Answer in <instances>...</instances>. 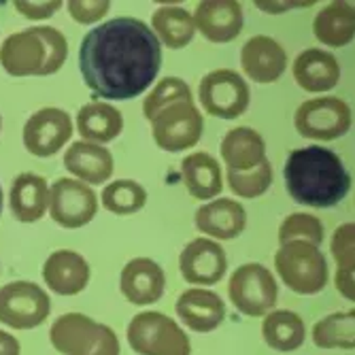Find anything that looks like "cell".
I'll return each instance as SVG.
<instances>
[{
	"mask_svg": "<svg viewBox=\"0 0 355 355\" xmlns=\"http://www.w3.org/2000/svg\"><path fill=\"white\" fill-rule=\"evenodd\" d=\"M272 185V164L262 162L257 168L247 173H230L228 171V187L241 198H257L266 193Z\"/></svg>",
	"mask_w": 355,
	"mask_h": 355,
	"instance_id": "35",
	"label": "cell"
},
{
	"mask_svg": "<svg viewBox=\"0 0 355 355\" xmlns=\"http://www.w3.org/2000/svg\"><path fill=\"white\" fill-rule=\"evenodd\" d=\"M313 35L319 43L340 49L355 37V7L351 3H330L313 19Z\"/></svg>",
	"mask_w": 355,
	"mask_h": 355,
	"instance_id": "25",
	"label": "cell"
},
{
	"mask_svg": "<svg viewBox=\"0 0 355 355\" xmlns=\"http://www.w3.org/2000/svg\"><path fill=\"white\" fill-rule=\"evenodd\" d=\"M43 279L51 292L60 296H75L83 292L89 283V266L81 253L60 249L45 260Z\"/></svg>",
	"mask_w": 355,
	"mask_h": 355,
	"instance_id": "18",
	"label": "cell"
},
{
	"mask_svg": "<svg viewBox=\"0 0 355 355\" xmlns=\"http://www.w3.org/2000/svg\"><path fill=\"white\" fill-rule=\"evenodd\" d=\"M296 83L311 92H328L340 81V64L334 53L324 49H304L292 67Z\"/></svg>",
	"mask_w": 355,
	"mask_h": 355,
	"instance_id": "23",
	"label": "cell"
},
{
	"mask_svg": "<svg viewBox=\"0 0 355 355\" xmlns=\"http://www.w3.org/2000/svg\"><path fill=\"white\" fill-rule=\"evenodd\" d=\"M351 109L334 96L304 101L294 115V125L300 137L313 141H334L351 130Z\"/></svg>",
	"mask_w": 355,
	"mask_h": 355,
	"instance_id": "10",
	"label": "cell"
},
{
	"mask_svg": "<svg viewBox=\"0 0 355 355\" xmlns=\"http://www.w3.org/2000/svg\"><path fill=\"white\" fill-rule=\"evenodd\" d=\"M64 166L77 177V181L89 185L107 183L115 171L111 151L87 141H77L69 147V151L64 153Z\"/></svg>",
	"mask_w": 355,
	"mask_h": 355,
	"instance_id": "21",
	"label": "cell"
},
{
	"mask_svg": "<svg viewBox=\"0 0 355 355\" xmlns=\"http://www.w3.org/2000/svg\"><path fill=\"white\" fill-rule=\"evenodd\" d=\"M128 343L139 355H189L187 334L175 319L157 311H145L132 317L125 330Z\"/></svg>",
	"mask_w": 355,
	"mask_h": 355,
	"instance_id": "6",
	"label": "cell"
},
{
	"mask_svg": "<svg viewBox=\"0 0 355 355\" xmlns=\"http://www.w3.org/2000/svg\"><path fill=\"white\" fill-rule=\"evenodd\" d=\"M205 130V119L193 101H181L159 111L151 119L153 141L168 153L187 151L196 145Z\"/></svg>",
	"mask_w": 355,
	"mask_h": 355,
	"instance_id": "8",
	"label": "cell"
},
{
	"mask_svg": "<svg viewBox=\"0 0 355 355\" xmlns=\"http://www.w3.org/2000/svg\"><path fill=\"white\" fill-rule=\"evenodd\" d=\"M262 336L275 351L289 353L304 345V321L294 311H272L262 321Z\"/></svg>",
	"mask_w": 355,
	"mask_h": 355,
	"instance_id": "29",
	"label": "cell"
},
{
	"mask_svg": "<svg viewBox=\"0 0 355 355\" xmlns=\"http://www.w3.org/2000/svg\"><path fill=\"white\" fill-rule=\"evenodd\" d=\"M175 311L189 330L200 334L213 332L225 319L223 300L215 292H211V289H200V287L183 292L175 304Z\"/></svg>",
	"mask_w": 355,
	"mask_h": 355,
	"instance_id": "19",
	"label": "cell"
},
{
	"mask_svg": "<svg viewBox=\"0 0 355 355\" xmlns=\"http://www.w3.org/2000/svg\"><path fill=\"white\" fill-rule=\"evenodd\" d=\"M0 128H3V117H0Z\"/></svg>",
	"mask_w": 355,
	"mask_h": 355,
	"instance_id": "41",
	"label": "cell"
},
{
	"mask_svg": "<svg viewBox=\"0 0 355 355\" xmlns=\"http://www.w3.org/2000/svg\"><path fill=\"white\" fill-rule=\"evenodd\" d=\"M353 311L332 313L317 321L313 328V343L319 349H353L355 332H353Z\"/></svg>",
	"mask_w": 355,
	"mask_h": 355,
	"instance_id": "31",
	"label": "cell"
},
{
	"mask_svg": "<svg viewBox=\"0 0 355 355\" xmlns=\"http://www.w3.org/2000/svg\"><path fill=\"white\" fill-rule=\"evenodd\" d=\"M103 207L115 215H132L147 205V191L139 181L117 179L103 189Z\"/></svg>",
	"mask_w": 355,
	"mask_h": 355,
	"instance_id": "32",
	"label": "cell"
},
{
	"mask_svg": "<svg viewBox=\"0 0 355 355\" xmlns=\"http://www.w3.org/2000/svg\"><path fill=\"white\" fill-rule=\"evenodd\" d=\"M228 296L239 313L247 317H264L277 304L279 287L266 266L249 262L232 272Z\"/></svg>",
	"mask_w": 355,
	"mask_h": 355,
	"instance_id": "7",
	"label": "cell"
},
{
	"mask_svg": "<svg viewBox=\"0 0 355 355\" xmlns=\"http://www.w3.org/2000/svg\"><path fill=\"white\" fill-rule=\"evenodd\" d=\"M162 43L137 17H115L96 26L79 45V71L94 96L132 101L157 77Z\"/></svg>",
	"mask_w": 355,
	"mask_h": 355,
	"instance_id": "1",
	"label": "cell"
},
{
	"mask_svg": "<svg viewBox=\"0 0 355 355\" xmlns=\"http://www.w3.org/2000/svg\"><path fill=\"white\" fill-rule=\"evenodd\" d=\"M49 213L62 228L77 230L96 217L98 198L87 183L62 177L49 189Z\"/></svg>",
	"mask_w": 355,
	"mask_h": 355,
	"instance_id": "12",
	"label": "cell"
},
{
	"mask_svg": "<svg viewBox=\"0 0 355 355\" xmlns=\"http://www.w3.org/2000/svg\"><path fill=\"white\" fill-rule=\"evenodd\" d=\"M67 7H69V13L75 21L96 24L109 13L111 3H107V0H73V3H69Z\"/></svg>",
	"mask_w": 355,
	"mask_h": 355,
	"instance_id": "36",
	"label": "cell"
},
{
	"mask_svg": "<svg viewBox=\"0 0 355 355\" xmlns=\"http://www.w3.org/2000/svg\"><path fill=\"white\" fill-rule=\"evenodd\" d=\"M241 67L255 83H275L287 69V53L272 37L257 35L243 45Z\"/></svg>",
	"mask_w": 355,
	"mask_h": 355,
	"instance_id": "17",
	"label": "cell"
},
{
	"mask_svg": "<svg viewBox=\"0 0 355 355\" xmlns=\"http://www.w3.org/2000/svg\"><path fill=\"white\" fill-rule=\"evenodd\" d=\"M0 213H3V187H0Z\"/></svg>",
	"mask_w": 355,
	"mask_h": 355,
	"instance_id": "40",
	"label": "cell"
},
{
	"mask_svg": "<svg viewBox=\"0 0 355 355\" xmlns=\"http://www.w3.org/2000/svg\"><path fill=\"white\" fill-rule=\"evenodd\" d=\"M198 98L205 111L219 119H236L249 109L251 92L247 81L230 69H217L202 77Z\"/></svg>",
	"mask_w": 355,
	"mask_h": 355,
	"instance_id": "11",
	"label": "cell"
},
{
	"mask_svg": "<svg viewBox=\"0 0 355 355\" xmlns=\"http://www.w3.org/2000/svg\"><path fill=\"white\" fill-rule=\"evenodd\" d=\"M353 247H355V223H343L340 228H336L334 232V239L330 243V249H332V255L336 260V287L338 292L347 298V300H355V283H353V268H355V262H353Z\"/></svg>",
	"mask_w": 355,
	"mask_h": 355,
	"instance_id": "30",
	"label": "cell"
},
{
	"mask_svg": "<svg viewBox=\"0 0 355 355\" xmlns=\"http://www.w3.org/2000/svg\"><path fill=\"white\" fill-rule=\"evenodd\" d=\"M196 228L207 236L232 241L247 228V211L232 198H217L196 211Z\"/></svg>",
	"mask_w": 355,
	"mask_h": 355,
	"instance_id": "20",
	"label": "cell"
},
{
	"mask_svg": "<svg viewBox=\"0 0 355 355\" xmlns=\"http://www.w3.org/2000/svg\"><path fill=\"white\" fill-rule=\"evenodd\" d=\"M179 270L191 285H215L228 270V257L211 239H193L179 255Z\"/></svg>",
	"mask_w": 355,
	"mask_h": 355,
	"instance_id": "14",
	"label": "cell"
},
{
	"mask_svg": "<svg viewBox=\"0 0 355 355\" xmlns=\"http://www.w3.org/2000/svg\"><path fill=\"white\" fill-rule=\"evenodd\" d=\"M11 213L21 223L39 221L49 207V187L41 175L21 173L15 177L9 193Z\"/></svg>",
	"mask_w": 355,
	"mask_h": 355,
	"instance_id": "24",
	"label": "cell"
},
{
	"mask_svg": "<svg viewBox=\"0 0 355 355\" xmlns=\"http://www.w3.org/2000/svg\"><path fill=\"white\" fill-rule=\"evenodd\" d=\"M15 9L28 19H47L58 9H62V3L58 0H28V3H15Z\"/></svg>",
	"mask_w": 355,
	"mask_h": 355,
	"instance_id": "37",
	"label": "cell"
},
{
	"mask_svg": "<svg viewBox=\"0 0 355 355\" xmlns=\"http://www.w3.org/2000/svg\"><path fill=\"white\" fill-rule=\"evenodd\" d=\"M151 30L159 43H164L168 49H183L191 43L196 35V26L189 11L166 5L153 11L151 15Z\"/></svg>",
	"mask_w": 355,
	"mask_h": 355,
	"instance_id": "28",
	"label": "cell"
},
{
	"mask_svg": "<svg viewBox=\"0 0 355 355\" xmlns=\"http://www.w3.org/2000/svg\"><path fill=\"white\" fill-rule=\"evenodd\" d=\"M221 157L230 173H247L266 162V143L262 135L249 125L234 128L221 141Z\"/></svg>",
	"mask_w": 355,
	"mask_h": 355,
	"instance_id": "22",
	"label": "cell"
},
{
	"mask_svg": "<svg viewBox=\"0 0 355 355\" xmlns=\"http://www.w3.org/2000/svg\"><path fill=\"white\" fill-rule=\"evenodd\" d=\"M67 58L69 41L51 26H35L13 32L0 47V67L11 77L55 75Z\"/></svg>",
	"mask_w": 355,
	"mask_h": 355,
	"instance_id": "3",
	"label": "cell"
},
{
	"mask_svg": "<svg viewBox=\"0 0 355 355\" xmlns=\"http://www.w3.org/2000/svg\"><path fill=\"white\" fill-rule=\"evenodd\" d=\"M191 17L196 30L211 43H230L243 30V7L236 0H205Z\"/></svg>",
	"mask_w": 355,
	"mask_h": 355,
	"instance_id": "16",
	"label": "cell"
},
{
	"mask_svg": "<svg viewBox=\"0 0 355 355\" xmlns=\"http://www.w3.org/2000/svg\"><path fill=\"white\" fill-rule=\"evenodd\" d=\"M51 300L43 287L30 281H13L0 287V321L15 330H32L45 324Z\"/></svg>",
	"mask_w": 355,
	"mask_h": 355,
	"instance_id": "9",
	"label": "cell"
},
{
	"mask_svg": "<svg viewBox=\"0 0 355 355\" xmlns=\"http://www.w3.org/2000/svg\"><path fill=\"white\" fill-rule=\"evenodd\" d=\"M53 349L62 355H119L115 332L83 313L60 315L49 330Z\"/></svg>",
	"mask_w": 355,
	"mask_h": 355,
	"instance_id": "4",
	"label": "cell"
},
{
	"mask_svg": "<svg viewBox=\"0 0 355 355\" xmlns=\"http://www.w3.org/2000/svg\"><path fill=\"white\" fill-rule=\"evenodd\" d=\"M19 343L9 332L0 330V355H19Z\"/></svg>",
	"mask_w": 355,
	"mask_h": 355,
	"instance_id": "38",
	"label": "cell"
},
{
	"mask_svg": "<svg viewBox=\"0 0 355 355\" xmlns=\"http://www.w3.org/2000/svg\"><path fill=\"white\" fill-rule=\"evenodd\" d=\"M77 130L87 143H111L123 130L121 111L109 103H87L77 113Z\"/></svg>",
	"mask_w": 355,
	"mask_h": 355,
	"instance_id": "27",
	"label": "cell"
},
{
	"mask_svg": "<svg viewBox=\"0 0 355 355\" xmlns=\"http://www.w3.org/2000/svg\"><path fill=\"white\" fill-rule=\"evenodd\" d=\"M181 101H191L189 85L179 77H164L143 101V115L151 121L162 109Z\"/></svg>",
	"mask_w": 355,
	"mask_h": 355,
	"instance_id": "33",
	"label": "cell"
},
{
	"mask_svg": "<svg viewBox=\"0 0 355 355\" xmlns=\"http://www.w3.org/2000/svg\"><path fill=\"white\" fill-rule=\"evenodd\" d=\"M181 173H183V183L189 191V196L196 200H213L223 189L219 162L205 151L189 153L183 159Z\"/></svg>",
	"mask_w": 355,
	"mask_h": 355,
	"instance_id": "26",
	"label": "cell"
},
{
	"mask_svg": "<svg viewBox=\"0 0 355 355\" xmlns=\"http://www.w3.org/2000/svg\"><path fill=\"white\" fill-rule=\"evenodd\" d=\"M313 3H255L257 9L262 11H268V13H279V11H285V9H294V7H311Z\"/></svg>",
	"mask_w": 355,
	"mask_h": 355,
	"instance_id": "39",
	"label": "cell"
},
{
	"mask_svg": "<svg viewBox=\"0 0 355 355\" xmlns=\"http://www.w3.org/2000/svg\"><path fill=\"white\" fill-rule=\"evenodd\" d=\"M73 137V121L67 111L45 107L32 113L24 123V147L37 157L55 155Z\"/></svg>",
	"mask_w": 355,
	"mask_h": 355,
	"instance_id": "13",
	"label": "cell"
},
{
	"mask_svg": "<svg viewBox=\"0 0 355 355\" xmlns=\"http://www.w3.org/2000/svg\"><path fill=\"white\" fill-rule=\"evenodd\" d=\"M283 181L289 196L313 209L336 207L351 189V177L340 155L319 145L289 151Z\"/></svg>",
	"mask_w": 355,
	"mask_h": 355,
	"instance_id": "2",
	"label": "cell"
},
{
	"mask_svg": "<svg viewBox=\"0 0 355 355\" xmlns=\"http://www.w3.org/2000/svg\"><path fill=\"white\" fill-rule=\"evenodd\" d=\"M119 287L123 298L130 304H155L164 296L166 277L157 262L149 260V257H135L123 266Z\"/></svg>",
	"mask_w": 355,
	"mask_h": 355,
	"instance_id": "15",
	"label": "cell"
},
{
	"mask_svg": "<svg viewBox=\"0 0 355 355\" xmlns=\"http://www.w3.org/2000/svg\"><path fill=\"white\" fill-rule=\"evenodd\" d=\"M292 241H304L311 245L324 243V223H321L311 213H292L283 219L279 225V245L292 243Z\"/></svg>",
	"mask_w": 355,
	"mask_h": 355,
	"instance_id": "34",
	"label": "cell"
},
{
	"mask_svg": "<svg viewBox=\"0 0 355 355\" xmlns=\"http://www.w3.org/2000/svg\"><path fill=\"white\" fill-rule=\"evenodd\" d=\"M275 268L285 287L300 296H313L324 292L330 272L326 255L317 245L304 241L283 243L275 253Z\"/></svg>",
	"mask_w": 355,
	"mask_h": 355,
	"instance_id": "5",
	"label": "cell"
}]
</instances>
